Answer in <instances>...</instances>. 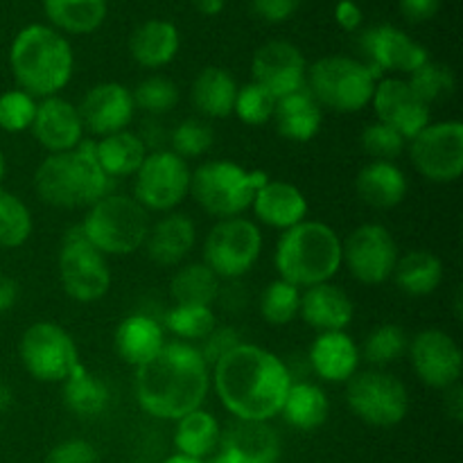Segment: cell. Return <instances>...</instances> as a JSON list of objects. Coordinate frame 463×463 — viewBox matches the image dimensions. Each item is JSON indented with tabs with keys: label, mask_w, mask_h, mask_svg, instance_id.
<instances>
[{
	"label": "cell",
	"mask_w": 463,
	"mask_h": 463,
	"mask_svg": "<svg viewBox=\"0 0 463 463\" xmlns=\"http://www.w3.org/2000/svg\"><path fill=\"white\" fill-rule=\"evenodd\" d=\"M211 383L233 419L269 423L283 410L294 380L276 353L242 342L213 364Z\"/></svg>",
	"instance_id": "obj_1"
},
{
	"label": "cell",
	"mask_w": 463,
	"mask_h": 463,
	"mask_svg": "<svg viewBox=\"0 0 463 463\" xmlns=\"http://www.w3.org/2000/svg\"><path fill=\"white\" fill-rule=\"evenodd\" d=\"M211 392V366L188 342H165L136 369V401L154 419L179 420L202 410Z\"/></svg>",
	"instance_id": "obj_2"
},
{
	"label": "cell",
	"mask_w": 463,
	"mask_h": 463,
	"mask_svg": "<svg viewBox=\"0 0 463 463\" xmlns=\"http://www.w3.org/2000/svg\"><path fill=\"white\" fill-rule=\"evenodd\" d=\"M9 68L18 89L32 98H52L66 89L75 71V54L61 32L32 23L23 27L9 48Z\"/></svg>",
	"instance_id": "obj_3"
},
{
	"label": "cell",
	"mask_w": 463,
	"mask_h": 463,
	"mask_svg": "<svg viewBox=\"0 0 463 463\" xmlns=\"http://www.w3.org/2000/svg\"><path fill=\"white\" fill-rule=\"evenodd\" d=\"M113 181L95 158V140H81L75 149L50 154L34 172V190L52 208H90L107 197Z\"/></svg>",
	"instance_id": "obj_4"
},
{
	"label": "cell",
	"mask_w": 463,
	"mask_h": 463,
	"mask_svg": "<svg viewBox=\"0 0 463 463\" xmlns=\"http://www.w3.org/2000/svg\"><path fill=\"white\" fill-rule=\"evenodd\" d=\"M279 279L298 289L330 283L342 269V238L324 222L303 220L276 242Z\"/></svg>",
	"instance_id": "obj_5"
},
{
	"label": "cell",
	"mask_w": 463,
	"mask_h": 463,
	"mask_svg": "<svg viewBox=\"0 0 463 463\" xmlns=\"http://www.w3.org/2000/svg\"><path fill=\"white\" fill-rule=\"evenodd\" d=\"M149 213L129 194L109 193L86 208L80 229L102 256H131L149 233Z\"/></svg>",
	"instance_id": "obj_6"
},
{
	"label": "cell",
	"mask_w": 463,
	"mask_h": 463,
	"mask_svg": "<svg viewBox=\"0 0 463 463\" xmlns=\"http://www.w3.org/2000/svg\"><path fill=\"white\" fill-rule=\"evenodd\" d=\"M269 181L260 170H247L233 161H208L193 172L190 194L203 213L215 220L242 217L258 190Z\"/></svg>",
	"instance_id": "obj_7"
},
{
	"label": "cell",
	"mask_w": 463,
	"mask_h": 463,
	"mask_svg": "<svg viewBox=\"0 0 463 463\" xmlns=\"http://www.w3.org/2000/svg\"><path fill=\"white\" fill-rule=\"evenodd\" d=\"M380 77L364 61L344 54H330L307 66L306 89L321 109L357 113L373 99Z\"/></svg>",
	"instance_id": "obj_8"
},
{
	"label": "cell",
	"mask_w": 463,
	"mask_h": 463,
	"mask_svg": "<svg viewBox=\"0 0 463 463\" xmlns=\"http://www.w3.org/2000/svg\"><path fill=\"white\" fill-rule=\"evenodd\" d=\"M18 357L32 378L50 384H61L81 364L72 335L54 321H36L25 328L18 342Z\"/></svg>",
	"instance_id": "obj_9"
},
{
	"label": "cell",
	"mask_w": 463,
	"mask_h": 463,
	"mask_svg": "<svg viewBox=\"0 0 463 463\" xmlns=\"http://www.w3.org/2000/svg\"><path fill=\"white\" fill-rule=\"evenodd\" d=\"M346 405L366 425L393 428L410 411V393L393 373L383 369L357 371L346 383Z\"/></svg>",
	"instance_id": "obj_10"
},
{
	"label": "cell",
	"mask_w": 463,
	"mask_h": 463,
	"mask_svg": "<svg viewBox=\"0 0 463 463\" xmlns=\"http://www.w3.org/2000/svg\"><path fill=\"white\" fill-rule=\"evenodd\" d=\"M262 253V233L247 217L217 220L203 242V265L220 280H238L256 267Z\"/></svg>",
	"instance_id": "obj_11"
},
{
	"label": "cell",
	"mask_w": 463,
	"mask_h": 463,
	"mask_svg": "<svg viewBox=\"0 0 463 463\" xmlns=\"http://www.w3.org/2000/svg\"><path fill=\"white\" fill-rule=\"evenodd\" d=\"M59 283L63 292L80 303H95L111 289V269L107 256L84 238L80 226L68 231L57 258Z\"/></svg>",
	"instance_id": "obj_12"
},
{
	"label": "cell",
	"mask_w": 463,
	"mask_h": 463,
	"mask_svg": "<svg viewBox=\"0 0 463 463\" xmlns=\"http://www.w3.org/2000/svg\"><path fill=\"white\" fill-rule=\"evenodd\" d=\"M134 176V199L145 211L172 213L190 194L193 170L170 149H156L147 152Z\"/></svg>",
	"instance_id": "obj_13"
},
{
	"label": "cell",
	"mask_w": 463,
	"mask_h": 463,
	"mask_svg": "<svg viewBox=\"0 0 463 463\" xmlns=\"http://www.w3.org/2000/svg\"><path fill=\"white\" fill-rule=\"evenodd\" d=\"M411 165L432 184H452L463 172V125L459 120L430 122L407 140Z\"/></svg>",
	"instance_id": "obj_14"
},
{
	"label": "cell",
	"mask_w": 463,
	"mask_h": 463,
	"mask_svg": "<svg viewBox=\"0 0 463 463\" xmlns=\"http://www.w3.org/2000/svg\"><path fill=\"white\" fill-rule=\"evenodd\" d=\"M398 262V244L392 231L383 224L357 226L342 240V265L362 285H383L393 276Z\"/></svg>",
	"instance_id": "obj_15"
},
{
	"label": "cell",
	"mask_w": 463,
	"mask_h": 463,
	"mask_svg": "<svg viewBox=\"0 0 463 463\" xmlns=\"http://www.w3.org/2000/svg\"><path fill=\"white\" fill-rule=\"evenodd\" d=\"M410 360L420 383L432 389H448L461 380L463 353L459 344L446 330H420L410 339Z\"/></svg>",
	"instance_id": "obj_16"
},
{
	"label": "cell",
	"mask_w": 463,
	"mask_h": 463,
	"mask_svg": "<svg viewBox=\"0 0 463 463\" xmlns=\"http://www.w3.org/2000/svg\"><path fill=\"white\" fill-rule=\"evenodd\" d=\"M360 48L366 57L364 63L378 77L387 71L411 75L430 59L428 50L419 41L411 39L401 27L387 25V23L369 27L362 34Z\"/></svg>",
	"instance_id": "obj_17"
},
{
	"label": "cell",
	"mask_w": 463,
	"mask_h": 463,
	"mask_svg": "<svg viewBox=\"0 0 463 463\" xmlns=\"http://www.w3.org/2000/svg\"><path fill=\"white\" fill-rule=\"evenodd\" d=\"M251 75V81L269 90L274 98H283L306 89L307 63L301 50L289 41H269L253 54Z\"/></svg>",
	"instance_id": "obj_18"
},
{
	"label": "cell",
	"mask_w": 463,
	"mask_h": 463,
	"mask_svg": "<svg viewBox=\"0 0 463 463\" xmlns=\"http://www.w3.org/2000/svg\"><path fill=\"white\" fill-rule=\"evenodd\" d=\"M81 125L86 131L99 136H111L129 129L136 116V104L131 90L118 81H102L86 90L81 102L77 104Z\"/></svg>",
	"instance_id": "obj_19"
},
{
	"label": "cell",
	"mask_w": 463,
	"mask_h": 463,
	"mask_svg": "<svg viewBox=\"0 0 463 463\" xmlns=\"http://www.w3.org/2000/svg\"><path fill=\"white\" fill-rule=\"evenodd\" d=\"M371 104H373L378 122L396 129L405 140H411L430 125V107L411 90L407 80H398V77L380 80Z\"/></svg>",
	"instance_id": "obj_20"
},
{
	"label": "cell",
	"mask_w": 463,
	"mask_h": 463,
	"mask_svg": "<svg viewBox=\"0 0 463 463\" xmlns=\"http://www.w3.org/2000/svg\"><path fill=\"white\" fill-rule=\"evenodd\" d=\"M217 455L226 463H279L280 437L267 420H238L222 430Z\"/></svg>",
	"instance_id": "obj_21"
},
{
	"label": "cell",
	"mask_w": 463,
	"mask_h": 463,
	"mask_svg": "<svg viewBox=\"0 0 463 463\" xmlns=\"http://www.w3.org/2000/svg\"><path fill=\"white\" fill-rule=\"evenodd\" d=\"M32 136L36 143L50 154H63L75 149L84 140V125L80 111L72 102L52 95L36 104L34 120H32Z\"/></svg>",
	"instance_id": "obj_22"
},
{
	"label": "cell",
	"mask_w": 463,
	"mask_h": 463,
	"mask_svg": "<svg viewBox=\"0 0 463 463\" xmlns=\"http://www.w3.org/2000/svg\"><path fill=\"white\" fill-rule=\"evenodd\" d=\"M298 317L317 333H339L351 326L355 303L335 283H319L301 292Z\"/></svg>",
	"instance_id": "obj_23"
},
{
	"label": "cell",
	"mask_w": 463,
	"mask_h": 463,
	"mask_svg": "<svg viewBox=\"0 0 463 463\" xmlns=\"http://www.w3.org/2000/svg\"><path fill=\"white\" fill-rule=\"evenodd\" d=\"M312 371L326 383H348L360 369V346L346 330L319 333L307 353Z\"/></svg>",
	"instance_id": "obj_24"
},
{
	"label": "cell",
	"mask_w": 463,
	"mask_h": 463,
	"mask_svg": "<svg viewBox=\"0 0 463 463\" xmlns=\"http://www.w3.org/2000/svg\"><path fill=\"white\" fill-rule=\"evenodd\" d=\"M251 211L256 213V220L269 229L288 231L306 220L307 199L301 188L289 181L269 179L253 197Z\"/></svg>",
	"instance_id": "obj_25"
},
{
	"label": "cell",
	"mask_w": 463,
	"mask_h": 463,
	"mask_svg": "<svg viewBox=\"0 0 463 463\" xmlns=\"http://www.w3.org/2000/svg\"><path fill=\"white\" fill-rule=\"evenodd\" d=\"M194 240H197L194 222L184 213H167L156 224L149 226L143 247L152 262L161 267H175L184 258H188L194 247Z\"/></svg>",
	"instance_id": "obj_26"
},
{
	"label": "cell",
	"mask_w": 463,
	"mask_h": 463,
	"mask_svg": "<svg viewBox=\"0 0 463 463\" xmlns=\"http://www.w3.org/2000/svg\"><path fill=\"white\" fill-rule=\"evenodd\" d=\"M165 346V328L147 315H129L113 333V348L125 364L143 366Z\"/></svg>",
	"instance_id": "obj_27"
},
{
	"label": "cell",
	"mask_w": 463,
	"mask_h": 463,
	"mask_svg": "<svg viewBox=\"0 0 463 463\" xmlns=\"http://www.w3.org/2000/svg\"><path fill=\"white\" fill-rule=\"evenodd\" d=\"M407 190L405 172L392 161H369L355 179L357 197L378 211H389L405 202Z\"/></svg>",
	"instance_id": "obj_28"
},
{
	"label": "cell",
	"mask_w": 463,
	"mask_h": 463,
	"mask_svg": "<svg viewBox=\"0 0 463 463\" xmlns=\"http://www.w3.org/2000/svg\"><path fill=\"white\" fill-rule=\"evenodd\" d=\"M179 45L181 34L175 23L165 21V18H152L134 30L129 39V52L138 66L156 71V68L175 61V57L179 54Z\"/></svg>",
	"instance_id": "obj_29"
},
{
	"label": "cell",
	"mask_w": 463,
	"mask_h": 463,
	"mask_svg": "<svg viewBox=\"0 0 463 463\" xmlns=\"http://www.w3.org/2000/svg\"><path fill=\"white\" fill-rule=\"evenodd\" d=\"M321 118H324V111L317 104V99L312 98L310 90L301 89L297 93L283 95V98L276 99L271 122H274L276 131L285 140L307 143V140H312L319 134Z\"/></svg>",
	"instance_id": "obj_30"
},
{
	"label": "cell",
	"mask_w": 463,
	"mask_h": 463,
	"mask_svg": "<svg viewBox=\"0 0 463 463\" xmlns=\"http://www.w3.org/2000/svg\"><path fill=\"white\" fill-rule=\"evenodd\" d=\"M238 89V81L229 71L220 66H206L194 77L190 99L203 118L224 120L233 113Z\"/></svg>",
	"instance_id": "obj_31"
},
{
	"label": "cell",
	"mask_w": 463,
	"mask_h": 463,
	"mask_svg": "<svg viewBox=\"0 0 463 463\" xmlns=\"http://www.w3.org/2000/svg\"><path fill=\"white\" fill-rule=\"evenodd\" d=\"M145 156H147V145L129 129L95 140V158L111 181L134 176L143 165Z\"/></svg>",
	"instance_id": "obj_32"
},
{
	"label": "cell",
	"mask_w": 463,
	"mask_h": 463,
	"mask_svg": "<svg viewBox=\"0 0 463 463\" xmlns=\"http://www.w3.org/2000/svg\"><path fill=\"white\" fill-rule=\"evenodd\" d=\"M392 279L407 297H430L443 283V262L437 253L414 249L405 256H398Z\"/></svg>",
	"instance_id": "obj_33"
},
{
	"label": "cell",
	"mask_w": 463,
	"mask_h": 463,
	"mask_svg": "<svg viewBox=\"0 0 463 463\" xmlns=\"http://www.w3.org/2000/svg\"><path fill=\"white\" fill-rule=\"evenodd\" d=\"M107 0H43L50 27L66 34H93L107 18Z\"/></svg>",
	"instance_id": "obj_34"
},
{
	"label": "cell",
	"mask_w": 463,
	"mask_h": 463,
	"mask_svg": "<svg viewBox=\"0 0 463 463\" xmlns=\"http://www.w3.org/2000/svg\"><path fill=\"white\" fill-rule=\"evenodd\" d=\"M61 398L63 405L72 414L81 416V419H95L107 411L111 393H109L107 383L98 373L80 364L61 383Z\"/></svg>",
	"instance_id": "obj_35"
},
{
	"label": "cell",
	"mask_w": 463,
	"mask_h": 463,
	"mask_svg": "<svg viewBox=\"0 0 463 463\" xmlns=\"http://www.w3.org/2000/svg\"><path fill=\"white\" fill-rule=\"evenodd\" d=\"M222 428L215 416L206 410H194L176 420L175 446L179 455L206 461L220 448Z\"/></svg>",
	"instance_id": "obj_36"
},
{
	"label": "cell",
	"mask_w": 463,
	"mask_h": 463,
	"mask_svg": "<svg viewBox=\"0 0 463 463\" xmlns=\"http://www.w3.org/2000/svg\"><path fill=\"white\" fill-rule=\"evenodd\" d=\"M280 414L294 430L312 432V430L321 428L328 419L330 401L319 384L301 380V383L289 384Z\"/></svg>",
	"instance_id": "obj_37"
},
{
	"label": "cell",
	"mask_w": 463,
	"mask_h": 463,
	"mask_svg": "<svg viewBox=\"0 0 463 463\" xmlns=\"http://www.w3.org/2000/svg\"><path fill=\"white\" fill-rule=\"evenodd\" d=\"M220 292L222 280L203 262H190L172 276L170 297L175 306L213 307V303L220 298Z\"/></svg>",
	"instance_id": "obj_38"
},
{
	"label": "cell",
	"mask_w": 463,
	"mask_h": 463,
	"mask_svg": "<svg viewBox=\"0 0 463 463\" xmlns=\"http://www.w3.org/2000/svg\"><path fill=\"white\" fill-rule=\"evenodd\" d=\"M407 351H410V337L405 328L398 324H383L366 335L360 357H364L371 366H387L402 360Z\"/></svg>",
	"instance_id": "obj_39"
},
{
	"label": "cell",
	"mask_w": 463,
	"mask_h": 463,
	"mask_svg": "<svg viewBox=\"0 0 463 463\" xmlns=\"http://www.w3.org/2000/svg\"><path fill=\"white\" fill-rule=\"evenodd\" d=\"M34 222L18 194L0 188V249H18L30 240Z\"/></svg>",
	"instance_id": "obj_40"
},
{
	"label": "cell",
	"mask_w": 463,
	"mask_h": 463,
	"mask_svg": "<svg viewBox=\"0 0 463 463\" xmlns=\"http://www.w3.org/2000/svg\"><path fill=\"white\" fill-rule=\"evenodd\" d=\"M217 326L213 307L175 306L165 315V328L176 337V342H203Z\"/></svg>",
	"instance_id": "obj_41"
},
{
	"label": "cell",
	"mask_w": 463,
	"mask_h": 463,
	"mask_svg": "<svg viewBox=\"0 0 463 463\" xmlns=\"http://www.w3.org/2000/svg\"><path fill=\"white\" fill-rule=\"evenodd\" d=\"M301 289L276 279L265 288L260 297V317L269 326H288L298 317Z\"/></svg>",
	"instance_id": "obj_42"
},
{
	"label": "cell",
	"mask_w": 463,
	"mask_h": 463,
	"mask_svg": "<svg viewBox=\"0 0 463 463\" xmlns=\"http://www.w3.org/2000/svg\"><path fill=\"white\" fill-rule=\"evenodd\" d=\"M136 111H145L149 116H165L179 102V86L165 75H149L143 81H138L134 90Z\"/></svg>",
	"instance_id": "obj_43"
},
{
	"label": "cell",
	"mask_w": 463,
	"mask_h": 463,
	"mask_svg": "<svg viewBox=\"0 0 463 463\" xmlns=\"http://www.w3.org/2000/svg\"><path fill=\"white\" fill-rule=\"evenodd\" d=\"M407 84L430 107V104L441 102V99L450 98L455 93V72L446 63H437L428 59L423 66L411 72Z\"/></svg>",
	"instance_id": "obj_44"
},
{
	"label": "cell",
	"mask_w": 463,
	"mask_h": 463,
	"mask_svg": "<svg viewBox=\"0 0 463 463\" xmlns=\"http://www.w3.org/2000/svg\"><path fill=\"white\" fill-rule=\"evenodd\" d=\"M215 131L202 118H185L172 129L170 134V152L181 156L184 161L199 158L213 147Z\"/></svg>",
	"instance_id": "obj_45"
},
{
	"label": "cell",
	"mask_w": 463,
	"mask_h": 463,
	"mask_svg": "<svg viewBox=\"0 0 463 463\" xmlns=\"http://www.w3.org/2000/svg\"><path fill=\"white\" fill-rule=\"evenodd\" d=\"M274 95L267 89H262L256 81H249V84L240 86L238 98H235L233 113L249 127H260L265 122L271 120L276 109Z\"/></svg>",
	"instance_id": "obj_46"
},
{
	"label": "cell",
	"mask_w": 463,
	"mask_h": 463,
	"mask_svg": "<svg viewBox=\"0 0 463 463\" xmlns=\"http://www.w3.org/2000/svg\"><path fill=\"white\" fill-rule=\"evenodd\" d=\"M36 98L21 89L5 90L0 95V129L7 134H21L32 127L36 113Z\"/></svg>",
	"instance_id": "obj_47"
},
{
	"label": "cell",
	"mask_w": 463,
	"mask_h": 463,
	"mask_svg": "<svg viewBox=\"0 0 463 463\" xmlns=\"http://www.w3.org/2000/svg\"><path fill=\"white\" fill-rule=\"evenodd\" d=\"M360 145L366 156H371L373 161L392 163L407 149V140L396 129H392V127L383 125L378 120L364 127V131L360 136Z\"/></svg>",
	"instance_id": "obj_48"
},
{
	"label": "cell",
	"mask_w": 463,
	"mask_h": 463,
	"mask_svg": "<svg viewBox=\"0 0 463 463\" xmlns=\"http://www.w3.org/2000/svg\"><path fill=\"white\" fill-rule=\"evenodd\" d=\"M45 463H99V455L93 443L84 439H68L48 452Z\"/></svg>",
	"instance_id": "obj_49"
},
{
	"label": "cell",
	"mask_w": 463,
	"mask_h": 463,
	"mask_svg": "<svg viewBox=\"0 0 463 463\" xmlns=\"http://www.w3.org/2000/svg\"><path fill=\"white\" fill-rule=\"evenodd\" d=\"M238 344H242V339H240V335L235 333L233 328H217L215 326L213 333L208 335V337L202 342V346L197 348L199 353H202L203 360H206V364L213 366L217 360H222L226 353L233 351Z\"/></svg>",
	"instance_id": "obj_50"
},
{
	"label": "cell",
	"mask_w": 463,
	"mask_h": 463,
	"mask_svg": "<svg viewBox=\"0 0 463 463\" xmlns=\"http://www.w3.org/2000/svg\"><path fill=\"white\" fill-rule=\"evenodd\" d=\"M298 0H253L251 9L260 21L283 23L289 21L297 12Z\"/></svg>",
	"instance_id": "obj_51"
},
{
	"label": "cell",
	"mask_w": 463,
	"mask_h": 463,
	"mask_svg": "<svg viewBox=\"0 0 463 463\" xmlns=\"http://www.w3.org/2000/svg\"><path fill=\"white\" fill-rule=\"evenodd\" d=\"M441 7V0H401V14L410 23L430 21Z\"/></svg>",
	"instance_id": "obj_52"
},
{
	"label": "cell",
	"mask_w": 463,
	"mask_h": 463,
	"mask_svg": "<svg viewBox=\"0 0 463 463\" xmlns=\"http://www.w3.org/2000/svg\"><path fill=\"white\" fill-rule=\"evenodd\" d=\"M335 21H337V25L342 30L355 32L362 27L364 14H362V7L355 0H339L337 7H335Z\"/></svg>",
	"instance_id": "obj_53"
},
{
	"label": "cell",
	"mask_w": 463,
	"mask_h": 463,
	"mask_svg": "<svg viewBox=\"0 0 463 463\" xmlns=\"http://www.w3.org/2000/svg\"><path fill=\"white\" fill-rule=\"evenodd\" d=\"M443 410L452 420L461 423L463 420V389L461 384H452V387L443 389Z\"/></svg>",
	"instance_id": "obj_54"
},
{
	"label": "cell",
	"mask_w": 463,
	"mask_h": 463,
	"mask_svg": "<svg viewBox=\"0 0 463 463\" xmlns=\"http://www.w3.org/2000/svg\"><path fill=\"white\" fill-rule=\"evenodd\" d=\"M16 298H18L16 280L9 279V276H5V274H0V315L12 310V307L16 306Z\"/></svg>",
	"instance_id": "obj_55"
},
{
	"label": "cell",
	"mask_w": 463,
	"mask_h": 463,
	"mask_svg": "<svg viewBox=\"0 0 463 463\" xmlns=\"http://www.w3.org/2000/svg\"><path fill=\"white\" fill-rule=\"evenodd\" d=\"M193 5L203 16H217V14L224 12L226 0H193Z\"/></svg>",
	"instance_id": "obj_56"
},
{
	"label": "cell",
	"mask_w": 463,
	"mask_h": 463,
	"mask_svg": "<svg viewBox=\"0 0 463 463\" xmlns=\"http://www.w3.org/2000/svg\"><path fill=\"white\" fill-rule=\"evenodd\" d=\"M12 402H14V393H12V389H9L7 384L0 383V414H3V411H7V410H9V405H12Z\"/></svg>",
	"instance_id": "obj_57"
},
{
	"label": "cell",
	"mask_w": 463,
	"mask_h": 463,
	"mask_svg": "<svg viewBox=\"0 0 463 463\" xmlns=\"http://www.w3.org/2000/svg\"><path fill=\"white\" fill-rule=\"evenodd\" d=\"M163 463H203V461H199V459H190V457H184V455H179V452H176V455L167 457V459L163 461Z\"/></svg>",
	"instance_id": "obj_58"
},
{
	"label": "cell",
	"mask_w": 463,
	"mask_h": 463,
	"mask_svg": "<svg viewBox=\"0 0 463 463\" xmlns=\"http://www.w3.org/2000/svg\"><path fill=\"white\" fill-rule=\"evenodd\" d=\"M5 170H7V167H5V156H3V152H0V184H3V179H5Z\"/></svg>",
	"instance_id": "obj_59"
}]
</instances>
